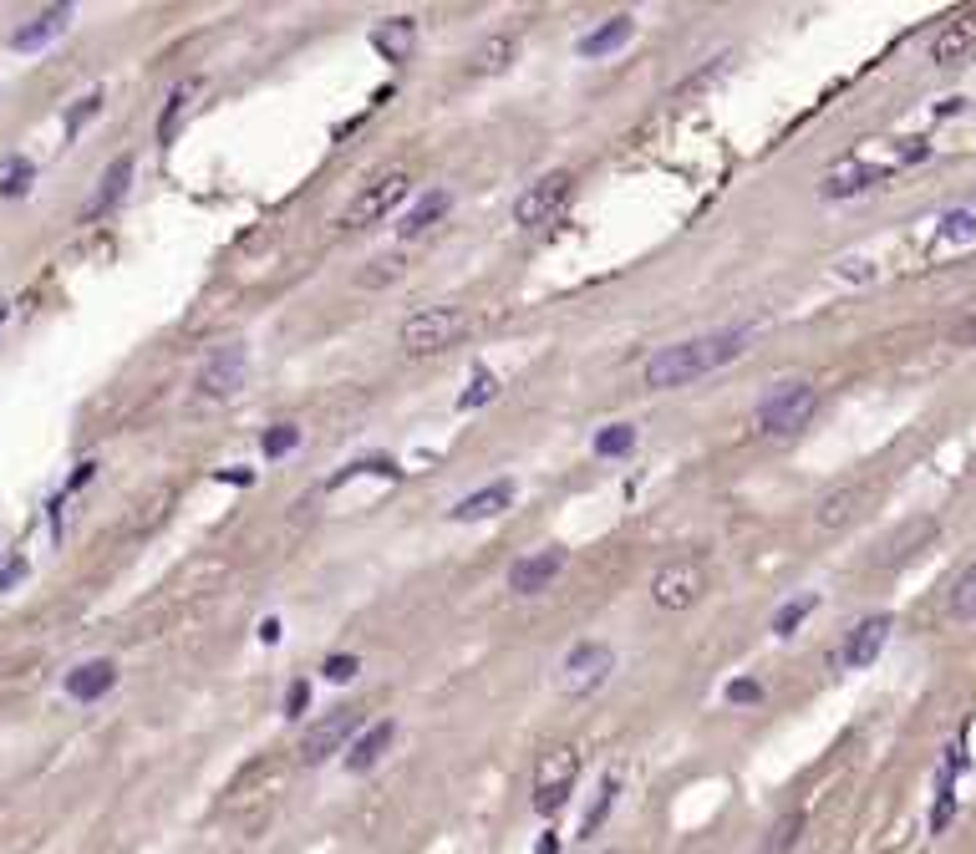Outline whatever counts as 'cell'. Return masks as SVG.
<instances>
[{
  "instance_id": "cell-33",
  "label": "cell",
  "mask_w": 976,
  "mask_h": 854,
  "mask_svg": "<svg viewBox=\"0 0 976 854\" xmlns=\"http://www.w3.org/2000/svg\"><path fill=\"white\" fill-rule=\"evenodd\" d=\"M493 392H499V377H493L488 367H478L474 371V387H468V392L459 398V407H463V413H468V407H484V402H493Z\"/></svg>"
},
{
  "instance_id": "cell-16",
  "label": "cell",
  "mask_w": 976,
  "mask_h": 854,
  "mask_svg": "<svg viewBox=\"0 0 976 854\" xmlns=\"http://www.w3.org/2000/svg\"><path fill=\"white\" fill-rule=\"evenodd\" d=\"M509 503H514V484H488V488H478V494H468V499L453 503L448 519H453V524H478V519L503 514Z\"/></svg>"
},
{
  "instance_id": "cell-2",
  "label": "cell",
  "mask_w": 976,
  "mask_h": 854,
  "mask_svg": "<svg viewBox=\"0 0 976 854\" xmlns=\"http://www.w3.org/2000/svg\"><path fill=\"white\" fill-rule=\"evenodd\" d=\"M463 331H468V316L459 306H428V310H413L402 321V352L407 356H438L448 346H459Z\"/></svg>"
},
{
  "instance_id": "cell-26",
  "label": "cell",
  "mask_w": 976,
  "mask_h": 854,
  "mask_svg": "<svg viewBox=\"0 0 976 854\" xmlns=\"http://www.w3.org/2000/svg\"><path fill=\"white\" fill-rule=\"evenodd\" d=\"M976 239V214L972 209H956L941 220V235H936V250H951V245H972Z\"/></svg>"
},
{
  "instance_id": "cell-15",
  "label": "cell",
  "mask_w": 976,
  "mask_h": 854,
  "mask_svg": "<svg viewBox=\"0 0 976 854\" xmlns=\"http://www.w3.org/2000/svg\"><path fill=\"white\" fill-rule=\"evenodd\" d=\"M865 503H870V488H865V484H844V488H834V494L819 499L813 524H819V530H844V524H855V519L865 514Z\"/></svg>"
},
{
  "instance_id": "cell-46",
  "label": "cell",
  "mask_w": 976,
  "mask_h": 854,
  "mask_svg": "<svg viewBox=\"0 0 976 854\" xmlns=\"http://www.w3.org/2000/svg\"><path fill=\"white\" fill-rule=\"evenodd\" d=\"M606 854H616V850H606Z\"/></svg>"
},
{
  "instance_id": "cell-21",
  "label": "cell",
  "mask_w": 976,
  "mask_h": 854,
  "mask_svg": "<svg viewBox=\"0 0 976 854\" xmlns=\"http://www.w3.org/2000/svg\"><path fill=\"white\" fill-rule=\"evenodd\" d=\"M128 178H133V153H122V158L107 163L103 183H97V193H92V204H87V220H97V214H107V209L118 204L122 193H128Z\"/></svg>"
},
{
  "instance_id": "cell-4",
  "label": "cell",
  "mask_w": 976,
  "mask_h": 854,
  "mask_svg": "<svg viewBox=\"0 0 976 854\" xmlns=\"http://www.w3.org/2000/svg\"><path fill=\"white\" fill-rule=\"evenodd\" d=\"M610 672H616V651H610L606 641H580V647H570V656H564V666H560V692L591 697L606 687Z\"/></svg>"
},
{
  "instance_id": "cell-29",
  "label": "cell",
  "mask_w": 976,
  "mask_h": 854,
  "mask_svg": "<svg viewBox=\"0 0 976 854\" xmlns=\"http://www.w3.org/2000/svg\"><path fill=\"white\" fill-rule=\"evenodd\" d=\"M951 620H976V560L951 585Z\"/></svg>"
},
{
  "instance_id": "cell-10",
  "label": "cell",
  "mask_w": 976,
  "mask_h": 854,
  "mask_svg": "<svg viewBox=\"0 0 976 854\" xmlns=\"http://www.w3.org/2000/svg\"><path fill=\"white\" fill-rule=\"evenodd\" d=\"M245 377H250V352L245 346H219L199 367V392L204 398H235L239 387H245Z\"/></svg>"
},
{
  "instance_id": "cell-43",
  "label": "cell",
  "mask_w": 976,
  "mask_h": 854,
  "mask_svg": "<svg viewBox=\"0 0 976 854\" xmlns=\"http://www.w3.org/2000/svg\"><path fill=\"white\" fill-rule=\"evenodd\" d=\"M21 574H26V565H21V560H15V565H5V570H0V590L11 585V580H21Z\"/></svg>"
},
{
  "instance_id": "cell-14",
  "label": "cell",
  "mask_w": 976,
  "mask_h": 854,
  "mask_svg": "<svg viewBox=\"0 0 976 854\" xmlns=\"http://www.w3.org/2000/svg\"><path fill=\"white\" fill-rule=\"evenodd\" d=\"M972 51H976V5H966V11H956L947 26L936 31L931 61L936 67H956V61H966Z\"/></svg>"
},
{
  "instance_id": "cell-25",
  "label": "cell",
  "mask_w": 976,
  "mask_h": 854,
  "mask_svg": "<svg viewBox=\"0 0 976 854\" xmlns=\"http://www.w3.org/2000/svg\"><path fill=\"white\" fill-rule=\"evenodd\" d=\"M199 87H204V82H199V76H189V82H178V87L168 92V107H163V118H158V143H168V138L178 133V118L189 112V103L199 97Z\"/></svg>"
},
{
  "instance_id": "cell-1",
  "label": "cell",
  "mask_w": 976,
  "mask_h": 854,
  "mask_svg": "<svg viewBox=\"0 0 976 854\" xmlns=\"http://www.w3.org/2000/svg\"><path fill=\"white\" fill-rule=\"evenodd\" d=\"M813 407H819V392H813L809 382H773L763 398H758V427L769 432V438H788V432H799L804 423L813 417Z\"/></svg>"
},
{
  "instance_id": "cell-37",
  "label": "cell",
  "mask_w": 976,
  "mask_h": 854,
  "mask_svg": "<svg viewBox=\"0 0 976 854\" xmlns=\"http://www.w3.org/2000/svg\"><path fill=\"white\" fill-rule=\"evenodd\" d=\"M610 804H616V779H606L600 783V798H595V809L585 814V834H595V829L606 825V814H610Z\"/></svg>"
},
{
  "instance_id": "cell-22",
  "label": "cell",
  "mask_w": 976,
  "mask_h": 854,
  "mask_svg": "<svg viewBox=\"0 0 976 854\" xmlns=\"http://www.w3.org/2000/svg\"><path fill=\"white\" fill-rule=\"evenodd\" d=\"M371 46H377L386 61H407V57H413V46H417V21H407V15H392L386 26L371 31Z\"/></svg>"
},
{
  "instance_id": "cell-44",
  "label": "cell",
  "mask_w": 976,
  "mask_h": 854,
  "mask_svg": "<svg viewBox=\"0 0 976 854\" xmlns=\"http://www.w3.org/2000/svg\"><path fill=\"white\" fill-rule=\"evenodd\" d=\"M534 854H560V840H555V834H545V840L534 844Z\"/></svg>"
},
{
  "instance_id": "cell-45",
  "label": "cell",
  "mask_w": 976,
  "mask_h": 854,
  "mask_svg": "<svg viewBox=\"0 0 976 854\" xmlns=\"http://www.w3.org/2000/svg\"><path fill=\"white\" fill-rule=\"evenodd\" d=\"M0 321H5V306H0Z\"/></svg>"
},
{
  "instance_id": "cell-12",
  "label": "cell",
  "mask_w": 976,
  "mask_h": 854,
  "mask_svg": "<svg viewBox=\"0 0 976 854\" xmlns=\"http://www.w3.org/2000/svg\"><path fill=\"white\" fill-rule=\"evenodd\" d=\"M564 560H570V555H564L560 545L519 555V560L509 565V590H519V595H539V590H549V580L564 570Z\"/></svg>"
},
{
  "instance_id": "cell-5",
  "label": "cell",
  "mask_w": 976,
  "mask_h": 854,
  "mask_svg": "<svg viewBox=\"0 0 976 854\" xmlns=\"http://www.w3.org/2000/svg\"><path fill=\"white\" fill-rule=\"evenodd\" d=\"M697 377H707V352H702V336L697 341H677V346H662V352L646 361V387L651 392H671V387H687Z\"/></svg>"
},
{
  "instance_id": "cell-30",
  "label": "cell",
  "mask_w": 976,
  "mask_h": 854,
  "mask_svg": "<svg viewBox=\"0 0 976 854\" xmlns=\"http://www.w3.org/2000/svg\"><path fill=\"white\" fill-rule=\"evenodd\" d=\"M402 270H407V260L402 254H377L361 275H356V285H367V290H382V285H392V281H402Z\"/></svg>"
},
{
  "instance_id": "cell-39",
  "label": "cell",
  "mask_w": 976,
  "mask_h": 854,
  "mask_svg": "<svg viewBox=\"0 0 976 854\" xmlns=\"http://www.w3.org/2000/svg\"><path fill=\"white\" fill-rule=\"evenodd\" d=\"M306 708H311V687H306V681H290V692H285V717H300Z\"/></svg>"
},
{
  "instance_id": "cell-3",
  "label": "cell",
  "mask_w": 976,
  "mask_h": 854,
  "mask_svg": "<svg viewBox=\"0 0 976 854\" xmlns=\"http://www.w3.org/2000/svg\"><path fill=\"white\" fill-rule=\"evenodd\" d=\"M580 779V752L570 743H555V748L539 752V768H534V809L539 814H560L575 794Z\"/></svg>"
},
{
  "instance_id": "cell-32",
  "label": "cell",
  "mask_w": 976,
  "mask_h": 854,
  "mask_svg": "<svg viewBox=\"0 0 976 854\" xmlns=\"http://www.w3.org/2000/svg\"><path fill=\"white\" fill-rule=\"evenodd\" d=\"M31 178H36V168H31L26 158H5V168H0V193H5V199H21V193L31 189Z\"/></svg>"
},
{
  "instance_id": "cell-6",
  "label": "cell",
  "mask_w": 976,
  "mask_h": 854,
  "mask_svg": "<svg viewBox=\"0 0 976 854\" xmlns=\"http://www.w3.org/2000/svg\"><path fill=\"white\" fill-rule=\"evenodd\" d=\"M702 595H707V570H702V560H671L651 574V601L662 605V610H692Z\"/></svg>"
},
{
  "instance_id": "cell-31",
  "label": "cell",
  "mask_w": 976,
  "mask_h": 854,
  "mask_svg": "<svg viewBox=\"0 0 976 854\" xmlns=\"http://www.w3.org/2000/svg\"><path fill=\"white\" fill-rule=\"evenodd\" d=\"M813 605H819V595H813V590H809V595H799V601H784V605H778V616H773V631H778V636H794Z\"/></svg>"
},
{
  "instance_id": "cell-8",
  "label": "cell",
  "mask_w": 976,
  "mask_h": 854,
  "mask_svg": "<svg viewBox=\"0 0 976 854\" xmlns=\"http://www.w3.org/2000/svg\"><path fill=\"white\" fill-rule=\"evenodd\" d=\"M570 189H575V178H570V174H545V178H534L529 189L519 193L514 224H519V229H539V224H549V220H555V214L564 209Z\"/></svg>"
},
{
  "instance_id": "cell-19",
  "label": "cell",
  "mask_w": 976,
  "mask_h": 854,
  "mask_svg": "<svg viewBox=\"0 0 976 854\" xmlns=\"http://www.w3.org/2000/svg\"><path fill=\"white\" fill-rule=\"evenodd\" d=\"M112 687H118V666L107 662V656L82 662L76 672H67V697H76V702H97V697H107Z\"/></svg>"
},
{
  "instance_id": "cell-35",
  "label": "cell",
  "mask_w": 976,
  "mask_h": 854,
  "mask_svg": "<svg viewBox=\"0 0 976 854\" xmlns=\"http://www.w3.org/2000/svg\"><path fill=\"white\" fill-rule=\"evenodd\" d=\"M356 473H382V478H397V463H392V458H361V463H352V468H346V473H336V478H331V484H325V488L352 484Z\"/></svg>"
},
{
  "instance_id": "cell-23",
  "label": "cell",
  "mask_w": 976,
  "mask_h": 854,
  "mask_svg": "<svg viewBox=\"0 0 976 854\" xmlns=\"http://www.w3.org/2000/svg\"><path fill=\"white\" fill-rule=\"evenodd\" d=\"M448 204H453V193H448V189H432L428 199H417V204L407 209V214H402L397 235H402V239H417V235H428L432 224H438V220H443V214H448Z\"/></svg>"
},
{
  "instance_id": "cell-36",
  "label": "cell",
  "mask_w": 976,
  "mask_h": 854,
  "mask_svg": "<svg viewBox=\"0 0 976 854\" xmlns=\"http://www.w3.org/2000/svg\"><path fill=\"white\" fill-rule=\"evenodd\" d=\"M727 702H733V708H758V702H763V681H753V677L727 681Z\"/></svg>"
},
{
  "instance_id": "cell-13",
  "label": "cell",
  "mask_w": 976,
  "mask_h": 854,
  "mask_svg": "<svg viewBox=\"0 0 976 854\" xmlns=\"http://www.w3.org/2000/svg\"><path fill=\"white\" fill-rule=\"evenodd\" d=\"M895 174V163H870V158H840L824 174V199H849V193L870 189L880 178Z\"/></svg>"
},
{
  "instance_id": "cell-28",
  "label": "cell",
  "mask_w": 976,
  "mask_h": 854,
  "mask_svg": "<svg viewBox=\"0 0 976 854\" xmlns=\"http://www.w3.org/2000/svg\"><path fill=\"white\" fill-rule=\"evenodd\" d=\"M799 834H804V814H778L769 829V840H763V854H788L799 844Z\"/></svg>"
},
{
  "instance_id": "cell-42",
  "label": "cell",
  "mask_w": 976,
  "mask_h": 854,
  "mask_svg": "<svg viewBox=\"0 0 976 854\" xmlns=\"http://www.w3.org/2000/svg\"><path fill=\"white\" fill-rule=\"evenodd\" d=\"M260 641H265V647H275V641H281V620H265V626H260Z\"/></svg>"
},
{
  "instance_id": "cell-17",
  "label": "cell",
  "mask_w": 976,
  "mask_h": 854,
  "mask_svg": "<svg viewBox=\"0 0 976 854\" xmlns=\"http://www.w3.org/2000/svg\"><path fill=\"white\" fill-rule=\"evenodd\" d=\"M392 737H397L392 717H386V722H371V727H361V737H356L352 748H346V773H371V768L382 763V752L392 748Z\"/></svg>"
},
{
  "instance_id": "cell-20",
  "label": "cell",
  "mask_w": 976,
  "mask_h": 854,
  "mask_svg": "<svg viewBox=\"0 0 976 854\" xmlns=\"http://www.w3.org/2000/svg\"><path fill=\"white\" fill-rule=\"evenodd\" d=\"M631 31H636V21L631 15H610V21H600L595 31H585L575 41L580 57H610V51H621L626 41H631Z\"/></svg>"
},
{
  "instance_id": "cell-34",
  "label": "cell",
  "mask_w": 976,
  "mask_h": 854,
  "mask_svg": "<svg viewBox=\"0 0 976 854\" xmlns=\"http://www.w3.org/2000/svg\"><path fill=\"white\" fill-rule=\"evenodd\" d=\"M300 442V427L296 423H281V427H270L265 438H260V448H265V458H285L290 448Z\"/></svg>"
},
{
  "instance_id": "cell-7",
  "label": "cell",
  "mask_w": 976,
  "mask_h": 854,
  "mask_svg": "<svg viewBox=\"0 0 976 854\" xmlns=\"http://www.w3.org/2000/svg\"><path fill=\"white\" fill-rule=\"evenodd\" d=\"M402 199H407V174H402V168H392V174L371 178L367 189L356 193L352 204H346V214H341V224H346V229H367V224L386 220V214H392Z\"/></svg>"
},
{
  "instance_id": "cell-11",
  "label": "cell",
  "mask_w": 976,
  "mask_h": 854,
  "mask_svg": "<svg viewBox=\"0 0 976 854\" xmlns=\"http://www.w3.org/2000/svg\"><path fill=\"white\" fill-rule=\"evenodd\" d=\"M890 631H895V620L890 616H865L855 626V631L844 636V647L834 651V666H849V672H859V666H870L880 651H885Z\"/></svg>"
},
{
  "instance_id": "cell-38",
  "label": "cell",
  "mask_w": 976,
  "mask_h": 854,
  "mask_svg": "<svg viewBox=\"0 0 976 854\" xmlns=\"http://www.w3.org/2000/svg\"><path fill=\"white\" fill-rule=\"evenodd\" d=\"M97 107H103V92H87V97H82V103L67 112V138H76V128H82V122H87Z\"/></svg>"
},
{
  "instance_id": "cell-9",
  "label": "cell",
  "mask_w": 976,
  "mask_h": 854,
  "mask_svg": "<svg viewBox=\"0 0 976 854\" xmlns=\"http://www.w3.org/2000/svg\"><path fill=\"white\" fill-rule=\"evenodd\" d=\"M352 737H361V712H331V717L311 722L306 727V743H300V763H325V758H336V752H346V743Z\"/></svg>"
},
{
  "instance_id": "cell-41",
  "label": "cell",
  "mask_w": 976,
  "mask_h": 854,
  "mask_svg": "<svg viewBox=\"0 0 976 854\" xmlns=\"http://www.w3.org/2000/svg\"><path fill=\"white\" fill-rule=\"evenodd\" d=\"M951 341H956V346H976V310H966L962 321L951 325Z\"/></svg>"
},
{
  "instance_id": "cell-18",
  "label": "cell",
  "mask_w": 976,
  "mask_h": 854,
  "mask_svg": "<svg viewBox=\"0 0 976 854\" xmlns=\"http://www.w3.org/2000/svg\"><path fill=\"white\" fill-rule=\"evenodd\" d=\"M67 21H72V5H46L41 15H31L26 26L11 31V46H15V51H41L51 36L67 31Z\"/></svg>"
},
{
  "instance_id": "cell-24",
  "label": "cell",
  "mask_w": 976,
  "mask_h": 854,
  "mask_svg": "<svg viewBox=\"0 0 976 854\" xmlns=\"http://www.w3.org/2000/svg\"><path fill=\"white\" fill-rule=\"evenodd\" d=\"M514 57H519V36H488L474 57H468V72L493 76V72H503V67H514Z\"/></svg>"
},
{
  "instance_id": "cell-40",
  "label": "cell",
  "mask_w": 976,
  "mask_h": 854,
  "mask_svg": "<svg viewBox=\"0 0 976 854\" xmlns=\"http://www.w3.org/2000/svg\"><path fill=\"white\" fill-rule=\"evenodd\" d=\"M356 666H361L356 656H331V662H325V677H331V681H352Z\"/></svg>"
},
{
  "instance_id": "cell-27",
  "label": "cell",
  "mask_w": 976,
  "mask_h": 854,
  "mask_svg": "<svg viewBox=\"0 0 976 854\" xmlns=\"http://www.w3.org/2000/svg\"><path fill=\"white\" fill-rule=\"evenodd\" d=\"M636 448V427L631 423H610L595 432V458H621Z\"/></svg>"
}]
</instances>
